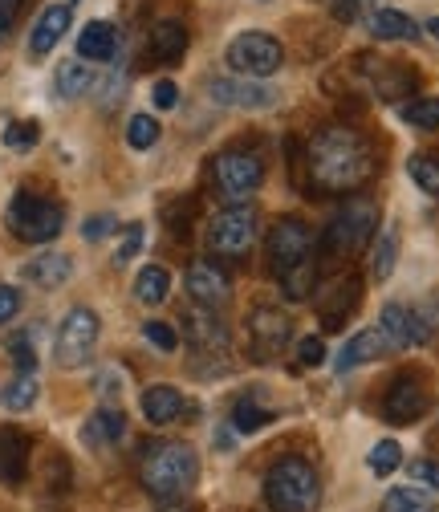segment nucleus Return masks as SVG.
Masks as SVG:
<instances>
[{"label": "nucleus", "mask_w": 439, "mask_h": 512, "mask_svg": "<svg viewBox=\"0 0 439 512\" xmlns=\"http://www.w3.org/2000/svg\"><path fill=\"white\" fill-rule=\"evenodd\" d=\"M37 139H41V122H33V118L5 126V147H9V151H33Z\"/></svg>", "instance_id": "37"}, {"label": "nucleus", "mask_w": 439, "mask_h": 512, "mask_svg": "<svg viewBox=\"0 0 439 512\" xmlns=\"http://www.w3.org/2000/svg\"><path fill=\"white\" fill-rule=\"evenodd\" d=\"M265 500L273 512H318L322 484H318L313 464L301 456H281L265 472Z\"/></svg>", "instance_id": "4"}, {"label": "nucleus", "mask_w": 439, "mask_h": 512, "mask_svg": "<svg viewBox=\"0 0 439 512\" xmlns=\"http://www.w3.org/2000/svg\"><path fill=\"white\" fill-rule=\"evenodd\" d=\"M399 114L407 126H415V131H439V98H415Z\"/></svg>", "instance_id": "35"}, {"label": "nucleus", "mask_w": 439, "mask_h": 512, "mask_svg": "<svg viewBox=\"0 0 439 512\" xmlns=\"http://www.w3.org/2000/svg\"><path fill=\"white\" fill-rule=\"evenodd\" d=\"M114 232V216H90L86 224H82V236L94 244V240H102V236H110Z\"/></svg>", "instance_id": "46"}, {"label": "nucleus", "mask_w": 439, "mask_h": 512, "mask_svg": "<svg viewBox=\"0 0 439 512\" xmlns=\"http://www.w3.org/2000/svg\"><path fill=\"white\" fill-rule=\"evenodd\" d=\"M399 464H403V447L395 439H379V443L370 447V456H366V468L379 476V480H387L391 472H399Z\"/></svg>", "instance_id": "33"}, {"label": "nucleus", "mask_w": 439, "mask_h": 512, "mask_svg": "<svg viewBox=\"0 0 439 512\" xmlns=\"http://www.w3.org/2000/svg\"><path fill=\"white\" fill-rule=\"evenodd\" d=\"M183 411H187L183 391L167 387V382H155V387H147V391H143V415H147V423L167 427V423H175Z\"/></svg>", "instance_id": "21"}, {"label": "nucleus", "mask_w": 439, "mask_h": 512, "mask_svg": "<svg viewBox=\"0 0 439 512\" xmlns=\"http://www.w3.org/2000/svg\"><path fill=\"white\" fill-rule=\"evenodd\" d=\"M122 435H127V415H122L118 407H98V411L86 419V427H82V439H86L90 447H110V443H118Z\"/></svg>", "instance_id": "25"}, {"label": "nucleus", "mask_w": 439, "mask_h": 512, "mask_svg": "<svg viewBox=\"0 0 439 512\" xmlns=\"http://www.w3.org/2000/svg\"><path fill=\"white\" fill-rule=\"evenodd\" d=\"M395 261H399V228L387 224L379 232V240H374V248H370V277L374 281H387L395 273Z\"/></svg>", "instance_id": "28"}, {"label": "nucleus", "mask_w": 439, "mask_h": 512, "mask_svg": "<svg viewBox=\"0 0 439 512\" xmlns=\"http://www.w3.org/2000/svg\"><path fill=\"white\" fill-rule=\"evenodd\" d=\"M200 476V456L183 439H151L139 447V484L151 500H183Z\"/></svg>", "instance_id": "3"}, {"label": "nucleus", "mask_w": 439, "mask_h": 512, "mask_svg": "<svg viewBox=\"0 0 439 512\" xmlns=\"http://www.w3.org/2000/svg\"><path fill=\"white\" fill-rule=\"evenodd\" d=\"M74 277V261L66 252H41L25 265V281L29 285H41V289H57Z\"/></svg>", "instance_id": "22"}, {"label": "nucleus", "mask_w": 439, "mask_h": 512, "mask_svg": "<svg viewBox=\"0 0 439 512\" xmlns=\"http://www.w3.org/2000/svg\"><path fill=\"white\" fill-rule=\"evenodd\" d=\"M70 21H74V9H70V5H49V9L37 17V25H33L29 49H33L37 57L53 53V49H57V41L70 33Z\"/></svg>", "instance_id": "20"}, {"label": "nucleus", "mask_w": 439, "mask_h": 512, "mask_svg": "<svg viewBox=\"0 0 439 512\" xmlns=\"http://www.w3.org/2000/svg\"><path fill=\"white\" fill-rule=\"evenodd\" d=\"M297 362H301V366H322V362H326V342L313 338V334L301 338V342H297Z\"/></svg>", "instance_id": "41"}, {"label": "nucleus", "mask_w": 439, "mask_h": 512, "mask_svg": "<svg viewBox=\"0 0 439 512\" xmlns=\"http://www.w3.org/2000/svg\"><path fill=\"white\" fill-rule=\"evenodd\" d=\"M383 350H391V346H387V338H383V330H379V326H374V330H358V334L338 350L334 370H338V374H350V370H358V366L374 362Z\"/></svg>", "instance_id": "19"}, {"label": "nucleus", "mask_w": 439, "mask_h": 512, "mask_svg": "<svg viewBox=\"0 0 439 512\" xmlns=\"http://www.w3.org/2000/svg\"><path fill=\"white\" fill-rule=\"evenodd\" d=\"M269 269L289 301H305L318 289V261H313V232L305 220L285 216L269 228Z\"/></svg>", "instance_id": "2"}, {"label": "nucleus", "mask_w": 439, "mask_h": 512, "mask_svg": "<svg viewBox=\"0 0 439 512\" xmlns=\"http://www.w3.org/2000/svg\"><path fill=\"white\" fill-rule=\"evenodd\" d=\"M208 98L216 106H228V110H273L277 106V94L253 78H212Z\"/></svg>", "instance_id": "14"}, {"label": "nucleus", "mask_w": 439, "mask_h": 512, "mask_svg": "<svg viewBox=\"0 0 439 512\" xmlns=\"http://www.w3.org/2000/svg\"><path fill=\"white\" fill-rule=\"evenodd\" d=\"M257 224L261 220H257L253 204H232L208 220V248L216 256H224V261H244L257 244V232H261Z\"/></svg>", "instance_id": "8"}, {"label": "nucleus", "mask_w": 439, "mask_h": 512, "mask_svg": "<svg viewBox=\"0 0 439 512\" xmlns=\"http://www.w3.org/2000/svg\"><path fill=\"white\" fill-rule=\"evenodd\" d=\"M159 512H196V508H183V504H175V500H167Z\"/></svg>", "instance_id": "49"}, {"label": "nucleus", "mask_w": 439, "mask_h": 512, "mask_svg": "<svg viewBox=\"0 0 439 512\" xmlns=\"http://www.w3.org/2000/svg\"><path fill=\"white\" fill-rule=\"evenodd\" d=\"M17 313H21V293L13 285H0V326H9Z\"/></svg>", "instance_id": "45"}, {"label": "nucleus", "mask_w": 439, "mask_h": 512, "mask_svg": "<svg viewBox=\"0 0 439 512\" xmlns=\"http://www.w3.org/2000/svg\"><path fill=\"white\" fill-rule=\"evenodd\" d=\"M362 301V281L358 277H338L330 289L318 293V317H322V330H342L346 317L358 309Z\"/></svg>", "instance_id": "16"}, {"label": "nucleus", "mask_w": 439, "mask_h": 512, "mask_svg": "<svg viewBox=\"0 0 439 512\" xmlns=\"http://www.w3.org/2000/svg\"><path fill=\"white\" fill-rule=\"evenodd\" d=\"M29 435L21 431H0V480L5 484H21L25 480V468H29Z\"/></svg>", "instance_id": "23"}, {"label": "nucleus", "mask_w": 439, "mask_h": 512, "mask_svg": "<svg viewBox=\"0 0 439 512\" xmlns=\"http://www.w3.org/2000/svg\"><path fill=\"white\" fill-rule=\"evenodd\" d=\"M427 407H431V395H427V387H423L419 374H399V378L391 382L387 399H383V415H387V423H395V427L419 423V419L427 415Z\"/></svg>", "instance_id": "13"}, {"label": "nucleus", "mask_w": 439, "mask_h": 512, "mask_svg": "<svg viewBox=\"0 0 439 512\" xmlns=\"http://www.w3.org/2000/svg\"><path fill=\"white\" fill-rule=\"evenodd\" d=\"M90 82H94V74H90V66H82V61H61L57 66V94L61 98H82L90 90Z\"/></svg>", "instance_id": "32"}, {"label": "nucleus", "mask_w": 439, "mask_h": 512, "mask_svg": "<svg viewBox=\"0 0 439 512\" xmlns=\"http://www.w3.org/2000/svg\"><path fill=\"white\" fill-rule=\"evenodd\" d=\"M407 175L423 196H439V155H411L407 159Z\"/></svg>", "instance_id": "34"}, {"label": "nucleus", "mask_w": 439, "mask_h": 512, "mask_svg": "<svg viewBox=\"0 0 439 512\" xmlns=\"http://www.w3.org/2000/svg\"><path fill=\"white\" fill-rule=\"evenodd\" d=\"M192 216H196V200H179V204H171V208H167V224H171V232H175V236H187V224H192Z\"/></svg>", "instance_id": "40"}, {"label": "nucleus", "mask_w": 439, "mask_h": 512, "mask_svg": "<svg viewBox=\"0 0 439 512\" xmlns=\"http://www.w3.org/2000/svg\"><path fill=\"white\" fill-rule=\"evenodd\" d=\"M98 334H102L98 313L86 309V305H74L66 317H61L57 338H53V358H57V366H66V370L86 366L90 354H94V346H98Z\"/></svg>", "instance_id": "9"}, {"label": "nucleus", "mask_w": 439, "mask_h": 512, "mask_svg": "<svg viewBox=\"0 0 439 512\" xmlns=\"http://www.w3.org/2000/svg\"><path fill=\"white\" fill-rule=\"evenodd\" d=\"M167 293H171V273H167L163 265L139 269V277H135V297H139L143 305H163Z\"/></svg>", "instance_id": "31"}, {"label": "nucleus", "mask_w": 439, "mask_h": 512, "mask_svg": "<svg viewBox=\"0 0 439 512\" xmlns=\"http://www.w3.org/2000/svg\"><path fill=\"white\" fill-rule=\"evenodd\" d=\"M183 330H187V342L196 346V354H204V358H224L228 354V326L216 317V309L192 305L183 317Z\"/></svg>", "instance_id": "15"}, {"label": "nucleus", "mask_w": 439, "mask_h": 512, "mask_svg": "<svg viewBox=\"0 0 439 512\" xmlns=\"http://www.w3.org/2000/svg\"><path fill=\"white\" fill-rule=\"evenodd\" d=\"M305 167H309V179L318 191L350 196V191H358L374 179V167L379 163H374V151L358 131H350V126H322V131L309 139Z\"/></svg>", "instance_id": "1"}, {"label": "nucleus", "mask_w": 439, "mask_h": 512, "mask_svg": "<svg viewBox=\"0 0 439 512\" xmlns=\"http://www.w3.org/2000/svg\"><path fill=\"white\" fill-rule=\"evenodd\" d=\"M224 57H228V66L236 70V78H253V82H265V78L281 74V66H285L281 41L273 33H265V29L236 33Z\"/></svg>", "instance_id": "7"}, {"label": "nucleus", "mask_w": 439, "mask_h": 512, "mask_svg": "<svg viewBox=\"0 0 439 512\" xmlns=\"http://www.w3.org/2000/svg\"><path fill=\"white\" fill-rule=\"evenodd\" d=\"M143 338H147L155 350H163V354H175V350H179V334H175L171 322H147V326H143Z\"/></svg>", "instance_id": "39"}, {"label": "nucleus", "mask_w": 439, "mask_h": 512, "mask_svg": "<svg viewBox=\"0 0 439 512\" xmlns=\"http://www.w3.org/2000/svg\"><path fill=\"white\" fill-rule=\"evenodd\" d=\"M411 480L431 488V492H439V460H415L411 464Z\"/></svg>", "instance_id": "42"}, {"label": "nucleus", "mask_w": 439, "mask_h": 512, "mask_svg": "<svg viewBox=\"0 0 439 512\" xmlns=\"http://www.w3.org/2000/svg\"><path fill=\"white\" fill-rule=\"evenodd\" d=\"M17 5H21V0H0V41H5V33L13 29V17H17Z\"/></svg>", "instance_id": "48"}, {"label": "nucleus", "mask_w": 439, "mask_h": 512, "mask_svg": "<svg viewBox=\"0 0 439 512\" xmlns=\"http://www.w3.org/2000/svg\"><path fill=\"white\" fill-rule=\"evenodd\" d=\"M374 232H379V204L366 200V196H350L330 216V224L322 232V248L342 261V256H358L374 240Z\"/></svg>", "instance_id": "5"}, {"label": "nucleus", "mask_w": 439, "mask_h": 512, "mask_svg": "<svg viewBox=\"0 0 439 512\" xmlns=\"http://www.w3.org/2000/svg\"><path fill=\"white\" fill-rule=\"evenodd\" d=\"M187 53V29L179 21H155L147 33V57L155 66H175Z\"/></svg>", "instance_id": "18"}, {"label": "nucleus", "mask_w": 439, "mask_h": 512, "mask_svg": "<svg viewBox=\"0 0 439 512\" xmlns=\"http://www.w3.org/2000/svg\"><path fill=\"white\" fill-rule=\"evenodd\" d=\"M159 135H163V126H159L151 114H135V118L127 122V143H131L135 151H151V147L159 143Z\"/></svg>", "instance_id": "36"}, {"label": "nucleus", "mask_w": 439, "mask_h": 512, "mask_svg": "<svg viewBox=\"0 0 439 512\" xmlns=\"http://www.w3.org/2000/svg\"><path fill=\"white\" fill-rule=\"evenodd\" d=\"M187 293L204 309H220L232 297V281L216 261H192V269H187Z\"/></svg>", "instance_id": "17"}, {"label": "nucleus", "mask_w": 439, "mask_h": 512, "mask_svg": "<svg viewBox=\"0 0 439 512\" xmlns=\"http://www.w3.org/2000/svg\"><path fill=\"white\" fill-rule=\"evenodd\" d=\"M118 53V29L110 21H90L78 33V57L82 61H110Z\"/></svg>", "instance_id": "26"}, {"label": "nucleus", "mask_w": 439, "mask_h": 512, "mask_svg": "<svg viewBox=\"0 0 439 512\" xmlns=\"http://www.w3.org/2000/svg\"><path fill=\"white\" fill-rule=\"evenodd\" d=\"M151 102H155V110H175V102H179V86H175L171 78H159L155 90H151Z\"/></svg>", "instance_id": "43"}, {"label": "nucleus", "mask_w": 439, "mask_h": 512, "mask_svg": "<svg viewBox=\"0 0 439 512\" xmlns=\"http://www.w3.org/2000/svg\"><path fill=\"white\" fill-rule=\"evenodd\" d=\"M379 330H383V338H387L391 350H415V346H427V338H431L427 317H423L419 309L403 305V301L383 305V313H379Z\"/></svg>", "instance_id": "12"}, {"label": "nucleus", "mask_w": 439, "mask_h": 512, "mask_svg": "<svg viewBox=\"0 0 439 512\" xmlns=\"http://www.w3.org/2000/svg\"><path fill=\"white\" fill-rule=\"evenodd\" d=\"M139 252H143V224H127V228H122V244L114 248V265L118 269L131 265Z\"/></svg>", "instance_id": "38"}, {"label": "nucleus", "mask_w": 439, "mask_h": 512, "mask_svg": "<svg viewBox=\"0 0 439 512\" xmlns=\"http://www.w3.org/2000/svg\"><path fill=\"white\" fill-rule=\"evenodd\" d=\"M9 228L25 244H49L66 228V208L49 196H37V191H17L9 200Z\"/></svg>", "instance_id": "6"}, {"label": "nucleus", "mask_w": 439, "mask_h": 512, "mask_svg": "<svg viewBox=\"0 0 439 512\" xmlns=\"http://www.w3.org/2000/svg\"><path fill=\"white\" fill-rule=\"evenodd\" d=\"M293 338V322L273 309V305H257L253 313H248V346H253V358L257 362H277L285 354Z\"/></svg>", "instance_id": "11"}, {"label": "nucleus", "mask_w": 439, "mask_h": 512, "mask_svg": "<svg viewBox=\"0 0 439 512\" xmlns=\"http://www.w3.org/2000/svg\"><path fill=\"white\" fill-rule=\"evenodd\" d=\"M212 175H216V187L224 191V196L232 204H244L248 196H257L261 183H265V163L257 151H220L216 163H212Z\"/></svg>", "instance_id": "10"}, {"label": "nucleus", "mask_w": 439, "mask_h": 512, "mask_svg": "<svg viewBox=\"0 0 439 512\" xmlns=\"http://www.w3.org/2000/svg\"><path fill=\"white\" fill-rule=\"evenodd\" d=\"M427 29H431V33L439 37V17H435V21H427Z\"/></svg>", "instance_id": "50"}, {"label": "nucleus", "mask_w": 439, "mask_h": 512, "mask_svg": "<svg viewBox=\"0 0 439 512\" xmlns=\"http://www.w3.org/2000/svg\"><path fill=\"white\" fill-rule=\"evenodd\" d=\"M362 5H366V0H334V21H342V25H350V21H358V13H362Z\"/></svg>", "instance_id": "47"}, {"label": "nucleus", "mask_w": 439, "mask_h": 512, "mask_svg": "<svg viewBox=\"0 0 439 512\" xmlns=\"http://www.w3.org/2000/svg\"><path fill=\"white\" fill-rule=\"evenodd\" d=\"M273 419H277V415H273V407L261 403V391H248L244 399H236V403H232V415H228L232 431H240V435H257V431H265Z\"/></svg>", "instance_id": "24"}, {"label": "nucleus", "mask_w": 439, "mask_h": 512, "mask_svg": "<svg viewBox=\"0 0 439 512\" xmlns=\"http://www.w3.org/2000/svg\"><path fill=\"white\" fill-rule=\"evenodd\" d=\"M9 354H13L17 370H33V366H37V354H33V346H29V334H17V338L9 342Z\"/></svg>", "instance_id": "44"}, {"label": "nucleus", "mask_w": 439, "mask_h": 512, "mask_svg": "<svg viewBox=\"0 0 439 512\" xmlns=\"http://www.w3.org/2000/svg\"><path fill=\"white\" fill-rule=\"evenodd\" d=\"M37 391H41L37 374H33V370H17V374L5 382V387H0V407L13 411V415H21V411H29V407L37 403Z\"/></svg>", "instance_id": "27"}, {"label": "nucleus", "mask_w": 439, "mask_h": 512, "mask_svg": "<svg viewBox=\"0 0 439 512\" xmlns=\"http://www.w3.org/2000/svg\"><path fill=\"white\" fill-rule=\"evenodd\" d=\"M379 512H439L435 508V496H431V488H391L387 496H383V508Z\"/></svg>", "instance_id": "30"}, {"label": "nucleus", "mask_w": 439, "mask_h": 512, "mask_svg": "<svg viewBox=\"0 0 439 512\" xmlns=\"http://www.w3.org/2000/svg\"><path fill=\"white\" fill-rule=\"evenodd\" d=\"M370 33L379 41H411V37H419V25L399 9H379L370 17Z\"/></svg>", "instance_id": "29"}]
</instances>
